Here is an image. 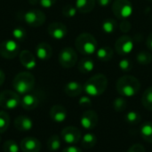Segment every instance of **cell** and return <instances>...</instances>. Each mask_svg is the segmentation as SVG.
Returning a JSON list of instances; mask_svg holds the SVG:
<instances>
[{
  "label": "cell",
  "mask_w": 152,
  "mask_h": 152,
  "mask_svg": "<svg viewBox=\"0 0 152 152\" xmlns=\"http://www.w3.org/2000/svg\"><path fill=\"white\" fill-rule=\"evenodd\" d=\"M116 89L123 97H133L139 93L141 83L135 77L126 75L118 78L116 84Z\"/></svg>",
  "instance_id": "6da1fadb"
},
{
  "label": "cell",
  "mask_w": 152,
  "mask_h": 152,
  "mask_svg": "<svg viewBox=\"0 0 152 152\" xmlns=\"http://www.w3.org/2000/svg\"><path fill=\"white\" fill-rule=\"evenodd\" d=\"M108 78L103 74H96L91 77L84 85V91L88 96L98 97L107 89Z\"/></svg>",
  "instance_id": "7a4b0ae2"
},
{
  "label": "cell",
  "mask_w": 152,
  "mask_h": 152,
  "mask_svg": "<svg viewBox=\"0 0 152 152\" xmlns=\"http://www.w3.org/2000/svg\"><path fill=\"white\" fill-rule=\"evenodd\" d=\"M75 46L81 54L90 56L97 51V40L90 33H81L76 38Z\"/></svg>",
  "instance_id": "3957f363"
},
{
  "label": "cell",
  "mask_w": 152,
  "mask_h": 152,
  "mask_svg": "<svg viewBox=\"0 0 152 152\" xmlns=\"http://www.w3.org/2000/svg\"><path fill=\"white\" fill-rule=\"evenodd\" d=\"M35 77L27 71L18 73L12 81V86L16 93L19 94H28L35 86Z\"/></svg>",
  "instance_id": "277c9868"
},
{
  "label": "cell",
  "mask_w": 152,
  "mask_h": 152,
  "mask_svg": "<svg viewBox=\"0 0 152 152\" xmlns=\"http://www.w3.org/2000/svg\"><path fill=\"white\" fill-rule=\"evenodd\" d=\"M20 105V97L18 93L4 90L0 93V107L4 110H13Z\"/></svg>",
  "instance_id": "5b68a950"
},
{
  "label": "cell",
  "mask_w": 152,
  "mask_h": 152,
  "mask_svg": "<svg viewBox=\"0 0 152 152\" xmlns=\"http://www.w3.org/2000/svg\"><path fill=\"white\" fill-rule=\"evenodd\" d=\"M112 12L119 20H127L133 13V4L129 0H115L112 4Z\"/></svg>",
  "instance_id": "8992f818"
},
{
  "label": "cell",
  "mask_w": 152,
  "mask_h": 152,
  "mask_svg": "<svg viewBox=\"0 0 152 152\" xmlns=\"http://www.w3.org/2000/svg\"><path fill=\"white\" fill-rule=\"evenodd\" d=\"M23 20L30 27L37 28L42 26L45 21V14L38 9H30L22 14Z\"/></svg>",
  "instance_id": "52a82bcc"
},
{
  "label": "cell",
  "mask_w": 152,
  "mask_h": 152,
  "mask_svg": "<svg viewBox=\"0 0 152 152\" xmlns=\"http://www.w3.org/2000/svg\"><path fill=\"white\" fill-rule=\"evenodd\" d=\"M59 63L65 69H70L74 67L77 61V52L72 47H64L59 53Z\"/></svg>",
  "instance_id": "ba28073f"
},
{
  "label": "cell",
  "mask_w": 152,
  "mask_h": 152,
  "mask_svg": "<svg viewBox=\"0 0 152 152\" xmlns=\"http://www.w3.org/2000/svg\"><path fill=\"white\" fill-rule=\"evenodd\" d=\"M20 52L19 44L12 39H7L0 43V55L4 59H13Z\"/></svg>",
  "instance_id": "9c48e42d"
},
{
  "label": "cell",
  "mask_w": 152,
  "mask_h": 152,
  "mask_svg": "<svg viewBox=\"0 0 152 152\" xmlns=\"http://www.w3.org/2000/svg\"><path fill=\"white\" fill-rule=\"evenodd\" d=\"M134 41L131 37L127 35L121 36L118 38L115 44V50L121 56L128 55L134 49Z\"/></svg>",
  "instance_id": "30bf717a"
},
{
  "label": "cell",
  "mask_w": 152,
  "mask_h": 152,
  "mask_svg": "<svg viewBox=\"0 0 152 152\" xmlns=\"http://www.w3.org/2000/svg\"><path fill=\"white\" fill-rule=\"evenodd\" d=\"M61 138L64 142L69 145H74L81 140V132L75 126H67L62 129Z\"/></svg>",
  "instance_id": "8fae6325"
},
{
  "label": "cell",
  "mask_w": 152,
  "mask_h": 152,
  "mask_svg": "<svg viewBox=\"0 0 152 152\" xmlns=\"http://www.w3.org/2000/svg\"><path fill=\"white\" fill-rule=\"evenodd\" d=\"M99 117L98 114L94 110H86L85 111L80 118L81 126L86 130H92L95 128L98 125Z\"/></svg>",
  "instance_id": "7c38bea8"
},
{
  "label": "cell",
  "mask_w": 152,
  "mask_h": 152,
  "mask_svg": "<svg viewBox=\"0 0 152 152\" xmlns=\"http://www.w3.org/2000/svg\"><path fill=\"white\" fill-rule=\"evenodd\" d=\"M47 31L51 37L57 40L64 38L68 34V28L66 25L59 21H53L50 23L47 28Z\"/></svg>",
  "instance_id": "4fadbf2b"
},
{
  "label": "cell",
  "mask_w": 152,
  "mask_h": 152,
  "mask_svg": "<svg viewBox=\"0 0 152 152\" xmlns=\"http://www.w3.org/2000/svg\"><path fill=\"white\" fill-rule=\"evenodd\" d=\"M20 147L23 152H39L41 149V143L37 138L25 137L21 140Z\"/></svg>",
  "instance_id": "5bb4252c"
},
{
  "label": "cell",
  "mask_w": 152,
  "mask_h": 152,
  "mask_svg": "<svg viewBox=\"0 0 152 152\" xmlns=\"http://www.w3.org/2000/svg\"><path fill=\"white\" fill-rule=\"evenodd\" d=\"M20 61L21 65L28 70L35 69V67L37 66L35 55L28 50H23L20 53Z\"/></svg>",
  "instance_id": "9a60e30c"
},
{
  "label": "cell",
  "mask_w": 152,
  "mask_h": 152,
  "mask_svg": "<svg viewBox=\"0 0 152 152\" xmlns=\"http://www.w3.org/2000/svg\"><path fill=\"white\" fill-rule=\"evenodd\" d=\"M36 56L42 61L49 60L53 54L52 46L46 42L38 43L36 46Z\"/></svg>",
  "instance_id": "2e32d148"
},
{
  "label": "cell",
  "mask_w": 152,
  "mask_h": 152,
  "mask_svg": "<svg viewBox=\"0 0 152 152\" xmlns=\"http://www.w3.org/2000/svg\"><path fill=\"white\" fill-rule=\"evenodd\" d=\"M50 118L56 123H62L67 118V110L61 105H54L50 110Z\"/></svg>",
  "instance_id": "e0dca14e"
},
{
  "label": "cell",
  "mask_w": 152,
  "mask_h": 152,
  "mask_svg": "<svg viewBox=\"0 0 152 152\" xmlns=\"http://www.w3.org/2000/svg\"><path fill=\"white\" fill-rule=\"evenodd\" d=\"M14 126L20 132H28L32 129L33 122L28 116H18L14 119Z\"/></svg>",
  "instance_id": "ac0fdd59"
},
{
  "label": "cell",
  "mask_w": 152,
  "mask_h": 152,
  "mask_svg": "<svg viewBox=\"0 0 152 152\" xmlns=\"http://www.w3.org/2000/svg\"><path fill=\"white\" fill-rule=\"evenodd\" d=\"M39 104L37 97L31 94H26L20 98V106L26 110H32Z\"/></svg>",
  "instance_id": "d6986e66"
},
{
  "label": "cell",
  "mask_w": 152,
  "mask_h": 152,
  "mask_svg": "<svg viewBox=\"0 0 152 152\" xmlns=\"http://www.w3.org/2000/svg\"><path fill=\"white\" fill-rule=\"evenodd\" d=\"M84 91V86L77 81H70L64 86V93L69 97H77Z\"/></svg>",
  "instance_id": "ffe728a7"
},
{
  "label": "cell",
  "mask_w": 152,
  "mask_h": 152,
  "mask_svg": "<svg viewBox=\"0 0 152 152\" xmlns=\"http://www.w3.org/2000/svg\"><path fill=\"white\" fill-rule=\"evenodd\" d=\"M95 0H76L75 6L78 12L87 13L94 10Z\"/></svg>",
  "instance_id": "44dd1931"
},
{
  "label": "cell",
  "mask_w": 152,
  "mask_h": 152,
  "mask_svg": "<svg viewBox=\"0 0 152 152\" xmlns=\"http://www.w3.org/2000/svg\"><path fill=\"white\" fill-rule=\"evenodd\" d=\"M114 50L110 46H102L96 51V57L101 61L106 62L113 58Z\"/></svg>",
  "instance_id": "7402d4cb"
},
{
  "label": "cell",
  "mask_w": 152,
  "mask_h": 152,
  "mask_svg": "<svg viewBox=\"0 0 152 152\" xmlns=\"http://www.w3.org/2000/svg\"><path fill=\"white\" fill-rule=\"evenodd\" d=\"M78 70L83 74H87L92 72L94 69V62L92 58L90 57H85L83 58L77 66Z\"/></svg>",
  "instance_id": "603a6c76"
},
{
  "label": "cell",
  "mask_w": 152,
  "mask_h": 152,
  "mask_svg": "<svg viewBox=\"0 0 152 152\" xmlns=\"http://www.w3.org/2000/svg\"><path fill=\"white\" fill-rule=\"evenodd\" d=\"M140 134L145 142L152 143V122H145L142 124L140 128Z\"/></svg>",
  "instance_id": "cb8c5ba5"
},
{
  "label": "cell",
  "mask_w": 152,
  "mask_h": 152,
  "mask_svg": "<svg viewBox=\"0 0 152 152\" xmlns=\"http://www.w3.org/2000/svg\"><path fill=\"white\" fill-rule=\"evenodd\" d=\"M118 21L115 19L108 18L105 19L102 23V29L106 34H112L114 33L118 28Z\"/></svg>",
  "instance_id": "d4e9b609"
},
{
  "label": "cell",
  "mask_w": 152,
  "mask_h": 152,
  "mask_svg": "<svg viewBox=\"0 0 152 152\" xmlns=\"http://www.w3.org/2000/svg\"><path fill=\"white\" fill-rule=\"evenodd\" d=\"M81 139V145L84 149H92L97 143V137L94 134H86Z\"/></svg>",
  "instance_id": "484cf974"
},
{
  "label": "cell",
  "mask_w": 152,
  "mask_h": 152,
  "mask_svg": "<svg viewBox=\"0 0 152 152\" xmlns=\"http://www.w3.org/2000/svg\"><path fill=\"white\" fill-rule=\"evenodd\" d=\"M142 103L146 110L152 111V86L148 87L144 91L142 96Z\"/></svg>",
  "instance_id": "4316f807"
},
{
  "label": "cell",
  "mask_w": 152,
  "mask_h": 152,
  "mask_svg": "<svg viewBox=\"0 0 152 152\" xmlns=\"http://www.w3.org/2000/svg\"><path fill=\"white\" fill-rule=\"evenodd\" d=\"M125 120L128 125L131 126H136L138 124H140L141 120H142V117L141 115L136 112V111H129L126 114L125 116Z\"/></svg>",
  "instance_id": "83f0119b"
},
{
  "label": "cell",
  "mask_w": 152,
  "mask_h": 152,
  "mask_svg": "<svg viewBox=\"0 0 152 152\" xmlns=\"http://www.w3.org/2000/svg\"><path fill=\"white\" fill-rule=\"evenodd\" d=\"M61 146V141L60 136L53 135L47 141V148L51 151H57Z\"/></svg>",
  "instance_id": "f1b7e54d"
},
{
  "label": "cell",
  "mask_w": 152,
  "mask_h": 152,
  "mask_svg": "<svg viewBox=\"0 0 152 152\" xmlns=\"http://www.w3.org/2000/svg\"><path fill=\"white\" fill-rule=\"evenodd\" d=\"M10 126L9 114L4 110H0V134L4 133Z\"/></svg>",
  "instance_id": "f546056e"
},
{
  "label": "cell",
  "mask_w": 152,
  "mask_h": 152,
  "mask_svg": "<svg viewBox=\"0 0 152 152\" xmlns=\"http://www.w3.org/2000/svg\"><path fill=\"white\" fill-rule=\"evenodd\" d=\"M136 61L141 65H149L152 61L151 54L147 51H140L136 54Z\"/></svg>",
  "instance_id": "4dcf8cb0"
},
{
  "label": "cell",
  "mask_w": 152,
  "mask_h": 152,
  "mask_svg": "<svg viewBox=\"0 0 152 152\" xmlns=\"http://www.w3.org/2000/svg\"><path fill=\"white\" fill-rule=\"evenodd\" d=\"M127 107L126 100L124 97H118L113 102V108L117 112H123Z\"/></svg>",
  "instance_id": "1f68e13d"
},
{
  "label": "cell",
  "mask_w": 152,
  "mask_h": 152,
  "mask_svg": "<svg viewBox=\"0 0 152 152\" xmlns=\"http://www.w3.org/2000/svg\"><path fill=\"white\" fill-rule=\"evenodd\" d=\"M20 149V145H18L17 142L13 140H7L3 146L4 152H19Z\"/></svg>",
  "instance_id": "d6a6232c"
},
{
  "label": "cell",
  "mask_w": 152,
  "mask_h": 152,
  "mask_svg": "<svg viewBox=\"0 0 152 152\" xmlns=\"http://www.w3.org/2000/svg\"><path fill=\"white\" fill-rule=\"evenodd\" d=\"M61 12H62V15L66 18H72L74 16H76L77 12V10L76 8L75 5H72V4H66L62 10H61Z\"/></svg>",
  "instance_id": "836d02e7"
},
{
  "label": "cell",
  "mask_w": 152,
  "mask_h": 152,
  "mask_svg": "<svg viewBox=\"0 0 152 152\" xmlns=\"http://www.w3.org/2000/svg\"><path fill=\"white\" fill-rule=\"evenodd\" d=\"M12 37L16 40H18V41H22L27 37V31L22 27H17V28H15L12 31Z\"/></svg>",
  "instance_id": "e575fe53"
},
{
  "label": "cell",
  "mask_w": 152,
  "mask_h": 152,
  "mask_svg": "<svg viewBox=\"0 0 152 152\" xmlns=\"http://www.w3.org/2000/svg\"><path fill=\"white\" fill-rule=\"evenodd\" d=\"M119 69L124 72H129L133 69V62L128 58H123L118 63Z\"/></svg>",
  "instance_id": "d590c367"
},
{
  "label": "cell",
  "mask_w": 152,
  "mask_h": 152,
  "mask_svg": "<svg viewBox=\"0 0 152 152\" xmlns=\"http://www.w3.org/2000/svg\"><path fill=\"white\" fill-rule=\"evenodd\" d=\"M119 28L122 32L127 33L132 28V24L128 20H122V21L119 24Z\"/></svg>",
  "instance_id": "8d00e7d4"
},
{
  "label": "cell",
  "mask_w": 152,
  "mask_h": 152,
  "mask_svg": "<svg viewBox=\"0 0 152 152\" xmlns=\"http://www.w3.org/2000/svg\"><path fill=\"white\" fill-rule=\"evenodd\" d=\"M78 103L81 107H84V108H90L92 106V101L90 97L88 96H82L79 99Z\"/></svg>",
  "instance_id": "74e56055"
},
{
  "label": "cell",
  "mask_w": 152,
  "mask_h": 152,
  "mask_svg": "<svg viewBox=\"0 0 152 152\" xmlns=\"http://www.w3.org/2000/svg\"><path fill=\"white\" fill-rule=\"evenodd\" d=\"M56 3V0H38V4L44 8H51Z\"/></svg>",
  "instance_id": "f35d334b"
},
{
  "label": "cell",
  "mask_w": 152,
  "mask_h": 152,
  "mask_svg": "<svg viewBox=\"0 0 152 152\" xmlns=\"http://www.w3.org/2000/svg\"><path fill=\"white\" fill-rule=\"evenodd\" d=\"M127 152H146V150L142 144L135 143L128 149Z\"/></svg>",
  "instance_id": "ab89813d"
},
{
  "label": "cell",
  "mask_w": 152,
  "mask_h": 152,
  "mask_svg": "<svg viewBox=\"0 0 152 152\" xmlns=\"http://www.w3.org/2000/svg\"><path fill=\"white\" fill-rule=\"evenodd\" d=\"M62 152H82V151L78 147H77V146L69 145V146H67L66 148L63 149Z\"/></svg>",
  "instance_id": "60d3db41"
},
{
  "label": "cell",
  "mask_w": 152,
  "mask_h": 152,
  "mask_svg": "<svg viewBox=\"0 0 152 152\" xmlns=\"http://www.w3.org/2000/svg\"><path fill=\"white\" fill-rule=\"evenodd\" d=\"M96 1L101 7H107L112 2V0H96Z\"/></svg>",
  "instance_id": "b9f144b4"
},
{
  "label": "cell",
  "mask_w": 152,
  "mask_h": 152,
  "mask_svg": "<svg viewBox=\"0 0 152 152\" xmlns=\"http://www.w3.org/2000/svg\"><path fill=\"white\" fill-rule=\"evenodd\" d=\"M146 45L147 47L152 51V32L148 36L147 40H146Z\"/></svg>",
  "instance_id": "7bdbcfd3"
},
{
  "label": "cell",
  "mask_w": 152,
  "mask_h": 152,
  "mask_svg": "<svg viewBox=\"0 0 152 152\" xmlns=\"http://www.w3.org/2000/svg\"><path fill=\"white\" fill-rule=\"evenodd\" d=\"M4 79H5V75L4 73V71L2 69H0V86L4 84Z\"/></svg>",
  "instance_id": "ee69618b"
},
{
  "label": "cell",
  "mask_w": 152,
  "mask_h": 152,
  "mask_svg": "<svg viewBox=\"0 0 152 152\" xmlns=\"http://www.w3.org/2000/svg\"><path fill=\"white\" fill-rule=\"evenodd\" d=\"M148 1H150V2H152V0H148Z\"/></svg>",
  "instance_id": "f6af8a7d"
},
{
  "label": "cell",
  "mask_w": 152,
  "mask_h": 152,
  "mask_svg": "<svg viewBox=\"0 0 152 152\" xmlns=\"http://www.w3.org/2000/svg\"><path fill=\"white\" fill-rule=\"evenodd\" d=\"M0 142H1V137H0Z\"/></svg>",
  "instance_id": "bcb514c9"
}]
</instances>
